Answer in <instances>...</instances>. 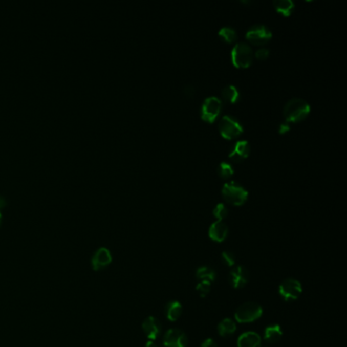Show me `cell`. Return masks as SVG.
<instances>
[{
    "instance_id": "1",
    "label": "cell",
    "mask_w": 347,
    "mask_h": 347,
    "mask_svg": "<svg viewBox=\"0 0 347 347\" xmlns=\"http://www.w3.org/2000/svg\"><path fill=\"white\" fill-rule=\"evenodd\" d=\"M311 107L308 102L302 99L294 98L287 102L284 107V118L287 122H299L307 118L310 114Z\"/></svg>"
},
{
    "instance_id": "2",
    "label": "cell",
    "mask_w": 347,
    "mask_h": 347,
    "mask_svg": "<svg viewBox=\"0 0 347 347\" xmlns=\"http://www.w3.org/2000/svg\"><path fill=\"white\" fill-rule=\"evenodd\" d=\"M222 196L224 200L233 206H242L248 200V191L234 182L225 183L222 188Z\"/></svg>"
},
{
    "instance_id": "3",
    "label": "cell",
    "mask_w": 347,
    "mask_h": 347,
    "mask_svg": "<svg viewBox=\"0 0 347 347\" xmlns=\"http://www.w3.org/2000/svg\"><path fill=\"white\" fill-rule=\"evenodd\" d=\"M232 63L237 69L249 68L254 59L253 50L247 43H238L231 52Z\"/></svg>"
},
{
    "instance_id": "4",
    "label": "cell",
    "mask_w": 347,
    "mask_h": 347,
    "mask_svg": "<svg viewBox=\"0 0 347 347\" xmlns=\"http://www.w3.org/2000/svg\"><path fill=\"white\" fill-rule=\"evenodd\" d=\"M263 309L259 303L246 302L235 311V320L240 323H252L260 319Z\"/></svg>"
},
{
    "instance_id": "5",
    "label": "cell",
    "mask_w": 347,
    "mask_h": 347,
    "mask_svg": "<svg viewBox=\"0 0 347 347\" xmlns=\"http://www.w3.org/2000/svg\"><path fill=\"white\" fill-rule=\"evenodd\" d=\"M302 293L301 283L293 278L285 279L279 286V294L286 301L296 300Z\"/></svg>"
},
{
    "instance_id": "6",
    "label": "cell",
    "mask_w": 347,
    "mask_h": 347,
    "mask_svg": "<svg viewBox=\"0 0 347 347\" xmlns=\"http://www.w3.org/2000/svg\"><path fill=\"white\" fill-rule=\"evenodd\" d=\"M222 110V102L216 97L207 98L202 106V119L206 122L213 123Z\"/></svg>"
},
{
    "instance_id": "7",
    "label": "cell",
    "mask_w": 347,
    "mask_h": 347,
    "mask_svg": "<svg viewBox=\"0 0 347 347\" xmlns=\"http://www.w3.org/2000/svg\"><path fill=\"white\" fill-rule=\"evenodd\" d=\"M219 132L224 139L232 140L241 136L244 132L240 122L230 116H224L219 123Z\"/></svg>"
},
{
    "instance_id": "8",
    "label": "cell",
    "mask_w": 347,
    "mask_h": 347,
    "mask_svg": "<svg viewBox=\"0 0 347 347\" xmlns=\"http://www.w3.org/2000/svg\"><path fill=\"white\" fill-rule=\"evenodd\" d=\"M246 38L253 45L261 46V45H265L271 40L272 33L265 26L257 25L248 31Z\"/></svg>"
},
{
    "instance_id": "9",
    "label": "cell",
    "mask_w": 347,
    "mask_h": 347,
    "mask_svg": "<svg viewBox=\"0 0 347 347\" xmlns=\"http://www.w3.org/2000/svg\"><path fill=\"white\" fill-rule=\"evenodd\" d=\"M249 279H250V273L248 269L244 266H235L229 272V276H228L229 283L235 289L245 287L247 283L249 282Z\"/></svg>"
},
{
    "instance_id": "10",
    "label": "cell",
    "mask_w": 347,
    "mask_h": 347,
    "mask_svg": "<svg viewBox=\"0 0 347 347\" xmlns=\"http://www.w3.org/2000/svg\"><path fill=\"white\" fill-rule=\"evenodd\" d=\"M187 343L188 338L180 329H170L163 337V344L165 347H186Z\"/></svg>"
},
{
    "instance_id": "11",
    "label": "cell",
    "mask_w": 347,
    "mask_h": 347,
    "mask_svg": "<svg viewBox=\"0 0 347 347\" xmlns=\"http://www.w3.org/2000/svg\"><path fill=\"white\" fill-rule=\"evenodd\" d=\"M111 262H112V256L109 250L106 248H100L93 255L91 264H92V268L95 271H101L105 269L106 267H108Z\"/></svg>"
},
{
    "instance_id": "12",
    "label": "cell",
    "mask_w": 347,
    "mask_h": 347,
    "mask_svg": "<svg viewBox=\"0 0 347 347\" xmlns=\"http://www.w3.org/2000/svg\"><path fill=\"white\" fill-rule=\"evenodd\" d=\"M143 330L146 334V336L150 340H155L160 334L162 330V326L159 322V320L155 317H148L144 322H143Z\"/></svg>"
},
{
    "instance_id": "13",
    "label": "cell",
    "mask_w": 347,
    "mask_h": 347,
    "mask_svg": "<svg viewBox=\"0 0 347 347\" xmlns=\"http://www.w3.org/2000/svg\"><path fill=\"white\" fill-rule=\"evenodd\" d=\"M228 235V227L222 221L214 222L209 228V236L216 243H222Z\"/></svg>"
},
{
    "instance_id": "14",
    "label": "cell",
    "mask_w": 347,
    "mask_h": 347,
    "mask_svg": "<svg viewBox=\"0 0 347 347\" xmlns=\"http://www.w3.org/2000/svg\"><path fill=\"white\" fill-rule=\"evenodd\" d=\"M250 144L247 141H241L235 144L234 148L229 153V158L234 162H241L250 155Z\"/></svg>"
},
{
    "instance_id": "15",
    "label": "cell",
    "mask_w": 347,
    "mask_h": 347,
    "mask_svg": "<svg viewBox=\"0 0 347 347\" xmlns=\"http://www.w3.org/2000/svg\"><path fill=\"white\" fill-rule=\"evenodd\" d=\"M261 344L260 335L256 332H246L238 337V347H259Z\"/></svg>"
},
{
    "instance_id": "16",
    "label": "cell",
    "mask_w": 347,
    "mask_h": 347,
    "mask_svg": "<svg viewBox=\"0 0 347 347\" xmlns=\"http://www.w3.org/2000/svg\"><path fill=\"white\" fill-rule=\"evenodd\" d=\"M283 335L282 329L278 324H273L266 327L264 332V339L268 343H276L278 342Z\"/></svg>"
},
{
    "instance_id": "17",
    "label": "cell",
    "mask_w": 347,
    "mask_h": 347,
    "mask_svg": "<svg viewBox=\"0 0 347 347\" xmlns=\"http://www.w3.org/2000/svg\"><path fill=\"white\" fill-rule=\"evenodd\" d=\"M181 314H182V306L179 301L174 300V301H170L166 305L165 315H166V318L169 321H171V322L177 321L180 318Z\"/></svg>"
},
{
    "instance_id": "18",
    "label": "cell",
    "mask_w": 347,
    "mask_h": 347,
    "mask_svg": "<svg viewBox=\"0 0 347 347\" xmlns=\"http://www.w3.org/2000/svg\"><path fill=\"white\" fill-rule=\"evenodd\" d=\"M217 329H218V332L221 336H223V337L229 336L236 331V324H235V322H233V320L226 318V319H223L218 324Z\"/></svg>"
},
{
    "instance_id": "19",
    "label": "cell",
    "mask_w": 347,
    "mask_h": 347,
    "mask_svg": "<svg viewBox=\"0 0 347 347\" xmlns=\"http://www.w3.org/2000/svg\"><path fill=\"white\" fill-rule=\"evenodd\" d=\"M273 4L276 10L286 17L290 16V14L292 13L294 9V3L291 0H278V1H274Z\"/></svg>"
},
{
    "instance_id": "20",
    "label": "cell",
    "mask_w": 347,
    "mask_h": 347,
    "mask_svg": "<svg viewBox=\"0 0 347 347\" xmlns=\"http://www.w3.org/2000/svg\"><path fill=\"white\" fill-rule=\"evenodd\" d=\"M196 276L199 280H206V281H209V282H214L216 277H217V274L216 272L210 268V267H200L198 270H197V273H196Z\"/></svg>"
},
{
    "instance_id": "21",
    "label": "cell",
    "mask_w": 347,
    "mask_h": 347,
    "mask_svg": "<svg viewBox=\"0 0 347 347\" xmlns=\"http://www.w3.org/2000/svg\"><path fill=\"white\" fill-rule=\"evenodd\" d=\"M221 96L225 102L229 104H233L238 100L240 92L234 86H227L222 90Z\"/></svg>"
},
{
    "instance_id": "22",
    "label": "cell",
    "mask_w": 347,
    "mask_h": 347,
    "mask_svg": "<svg viewBox=\"0 0 347 347\" xmlns=\"http://www.w3.org/2000/svg\"><path fill=\"white\" fill-rule=\"evenodd\" d=\"M219 37L226 43H234L237 40L236 32L231 28H222L219 31Z\"/></svg>"
},
{
    "instance_id": "23",
    "label": "cell",
    "mask_w": 347,
    "mask_h": 347,
    "mask_svg": "<svg viewBox=\"0 0 347 347\" xmlns=\"http://www.w3.org/2000/svg\"><path fill=\"white\" fill-rule=\"evenodd\" d=\"M217 171H218V174H219V176L221 178H229L234 174V170H233L232 166L229 165L228 163H225V162L220 163V165L218 166Z\"/></svg>"
},
{
    "instance_id": "24",
    "label": "cell",
    "mask_w": 347,
    "mask_h": 347,
    "mask_svg": "<svg viewBox=\"0 0 347 347\" xmlns=\"http://www.w3.org/2000/svg\"><path fill=\"white\" fill-rule=\"evenodd\" d=\"M211 290V282L206 280H201L197 285V291L199 292L201 297H206V295Z\"/></svg>"
},
{
    "instance_id": "25",
    "label": "cell",
    "mask_w": 347,
    "mask_h": 347,
    "mask_svg": "<svg viewBox=\"0 0 347 347\" xmlns=\"http://www.w3.org/2000/svg\"><path fill=\"white\" fill-rule=\"evenodd\" d=\"M213 214L218 219V221H222L224 218L227 217L228 211H227V208L223 204H218L215 207V209L213 211Z\"/></svg>"
},
{
    "instance_id": "26",
    "label": "cell",
    "mask_w": 347,
    "mask_h": 347,
    "mask_svg": "<svg viewBox=\"0 0 347 347\" xmlns=\"http://www.w3.org/2000/svg\"><path fill=\"white\" fill-rule=\"evenodd\" d=\"M221 258L223 263L229 267H233L235 265V257L231 252H223Z\"/></svg>"
},
{
    "instance_id": "27",
    "label": "cell",
    "mask_w": 347,
    "mask_h": 347,
    "mask_svg": "<svg viewBox=\"0 0 347 347\" xmlns=\"http://www.w3.org/2000/svg\"><path fill=\"white\" fill-rule=\"evenodd\" d=\"M269 57V50L266 48H261L256 52V58L259 60H265Z\"/></svg>"
},
{
    "instance_id": "28",
    "label": "cell",
    "mask_w": 347,
    "mask_h": 347,
    "mask_svg": "<svg viewBox=\"0 0 347 347\" xmlns=\"http://www.w3.org/2000/svg\"><path fill=\"white\" fill-rule=\"evenodd\" d=\"M201 347H218V344L214 339L208 338L201 344Z\"/></svg>"
},
{
    "instance_id": "29",
    "label": "cell",
    "mask_w": 347,
    "mask_h": 347,
    "mask_svg": "<svg viewBox=\"0 0 347 347\" xmlns=\"http://www.w3.org/2000/svg\"><path fill=\"white\" fill-rule=\"evenodd\" d=\"M289 131H290V126H289L288 123H282V124H280V126H279V134L284 135V134H286V133L289 132Z\"/></svg>"
},
{
    "instance_id": "30",
    "label": "cell",
    "mask_w": 347,
    "mask_h": 347,
    "mask_svg": "<svg viewBox=\"0 0 347 347\" xmlns=\"http://www.w3.org/2000/svg\"><path fill=\"white\" fill-rule=\"evenodd\" d=\"M193 92H194V90H193L192 87H186L185 90H184V93H185V95L187 97H192L193 96Z\"/></svg>"
},
{
    "instance_id": "31",
    "label": "cell",
    "mask_w": 347,
    "mask_h": 347,
    "mask_svg": "<svg viewBox=\"0 0 347 347\" xmlns=\"http://www.w3.org/2000/svg\"><path fill=\"white\" fill-rule=\"evenodd\" d=\"M6 204H7V201H6V199H5L3 196H1V194H0V209L4 208V207L6 206Z\"/></svg>"
},
{
    "instance_id": "32",
    "label": "cell",
    "mask_w": 347,
    "mask_h": 347,
    "mask_svg": "<svg viewBox=\"0 0 347 347\" xmlns=\"http://www.w3.org/2000/svg\"><path fill=\"white\" fill-rule=\"evenodd\" d=\"M145 347H158V345L156 344V342H155V341H153V340H150V341H148V342L146 343V346Z\"/></svg>"
},
{
    "instance_id": "33",
    "label": "cell",
    "mask_w": 347,
    "mask_h": 347,
    "mask_svg": "<svg viewBox=\"0 0 347 347\" xmlns=\"http://www.w3.org/2000/svg\"><path fill=\"white\" fill-rule=\"evenodd\" d=\"M1 220H2V215H1V212H0V224H1Z\"/></svg>"
},
{
    "instance_id": "34",
    "label": "cell",
    "mask_w": 347,
    "mask_h": 347,
    "mask_svg": "<svg viewBox=\"0 0 347 347\" xmlns=\"http://www.w3.org/2000/svg\"><path fill=\"white\" fill-rule=\"evenodd\" d=\"M259 347H269V346H266V345H262V344H260V346Z\"/></svg>"
}]
</instances>
